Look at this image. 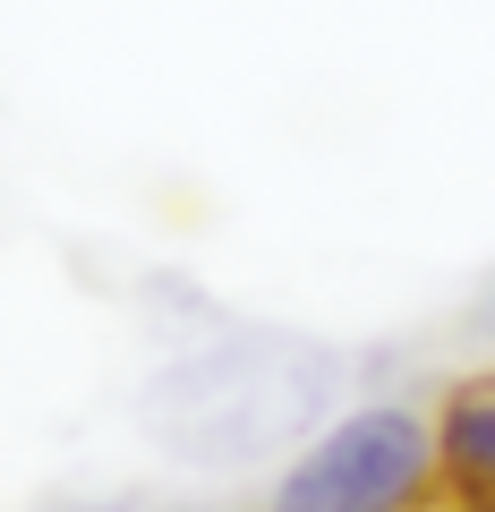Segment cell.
<instances>
[{
	"label": "cell",
	"instance_id": "cell-6",
	"mask_svg": "<svg viewBox=\"0 0 495 512\" xmlns=\"http://www.w3.org/2000/svg\"><path fill=\"white\" fill-rule=\"evenodd\" d=\"M129 512H137V504H129Z\"/></svg>",
	"mask_w": 495,
	"mask_h": 512
},
{
	"label": "cell",
	"instance_id": "cell-3",
	"mask_svg": "<svg viewBox=\"0 0 495 512\" xmlns=\"http://www.w3.org/2000/svg\"><path fill=\"white\" fill-rule=\"evenodd\" d=\"M427 427H436V487L495 504V367L444 384V402L427 410Z\"/></svg>",
	"mask_w": 495,
	"mask_h": 512
},
{
	"label": "cell",
	"instance_id": "cell-4",
	"mask_svg": "<svg viewBox=\"0 0 495 512\" xmlns=\"http://www.w3.org/2000/svg\"><path fill=\"white\" fill-rule=\"evenodd\" d=\"M419 512H495V504H478V495H444V487H436Z\"/></svg>",
	"mask_w": 495,
	"mask_h": 512
},
{
	"label": "cell",
	"instance_id": "cell-5",
	"mask_svg": "<svg viewBox=\"0 0 495 512\" xmlns=\"http://www.w3.org/2000/svg\"><path fill=\"white\" fill-rule=\"evenodd\" d=\"M86 512H129V504H86Z\"/></svg>",
	"mask_w": 495,
	"mask_h": 512
},
{
	"label": "cell",
	"instance_id": "cell-1",
	"mask_svg": "<svg viewBox=\"0 0 495 512\" xmlns=\"http://www.w3.org/2000/svg\"><path fill=\"white\" fill-rule=\"evenodd\" d=\"M342 367L308 342H274V333H231V342L180 350L163 376L146 384V436L180 461L205 470H231V461H257L274 444L308 436L325 419Z\"/></svg>",
	"mask_w": 495,
	"mask_h": 512
},
{
	"label": "cell",
	"instance_id": "cell-2",
	"mask_svg": "<svg viewBox=\"0 0 495 512\" xmlns=\"http://www.w3.org/2000/svg\"><path fill=\"white\" fill-rule=\"evenodd\" d=\"M436 495V427L410 402H359L316 427L265 512H419Z\"/></svg>",
	"mask_w": 495,
	"mask_h": 512
}]
</instances>
